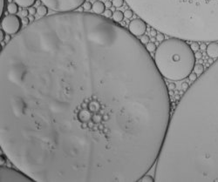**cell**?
I'll list each match as a JSON object with an SVG mask.
<instances>
[{
  "label": "cell",
  "instance_id": "obj_1",
  "mask_svg": "<svg viewBox=\"0 0 218 182\" xmlns=\"http://www.w3.org/2000/svg\"><path fill=\"white\" fill-rule=\"evenodd\" d=\"M1 150L37 182H137L170 121L168 87L136 36L99 14L34 21L0 55Z\"/></svg>",
  "mask_w": 218,
  "mask_h": 182
},
{
  "label": "cell",
  "instance_id": "obj_2",
  "mask_svg": "<svg viewBox=\"0 0 218 182\" xmlns=\"http://www.w3.org/2000/svg\"><path fill=\"white\" fill-rule=\"evenodd\" d=\"M160 32L186 41H218V0H126Z\"/></svg>",
  "mask_w": 218,
  "mask_h": 182
},
{
  "label": "cell",
  "instance_id": "obj_3",
  "mask_svg": "<svg viewBox=\"0 0 218 182\" xmlns=\"http://www.w3.org/2000/svg\"><path fill=\"white\" fill-rule=\"evenodd\" d=\"M154 59L162 77L168 80L180 81L191 73L196 58L186 40L172 37L161 42Z\"/></svg>",
  "mask_w": 218,
  "mask_h": 182
},
{
  "label": "cell",
  "instance_id": "obj_4",
  "mask_svg": "<svg viewBox=\"0 0 218 182\" xmlns=\"http://www.w3.org/2000/svg\"><path fill=\"white\" fill-rule=\"evenodd\" d=\"M44 5L57 12H71L77 10L86 0H40Z\"/></svg>",
  "mask_w": 218,
  "mask_h": 182
},
{
  "label": "cell",
  "instance_id": "obj_5",
  "mask_svg": "<svg viewBox=\"0 0 218 182\" xmlns=\"http://www.w3.org/2000/svg\"><path fill=\"white\" fill-rule=\"evenodd\" d=\"M0 181L1 182H33L29 176L21 171H17L10 167L1 166L0 168Z\"/></svg>",
  "mask_w": 218,
  "mask_h": 182
},
{
  "label": "cell",
  "instance_id": "obj_6",
  "mask_svg": "<svg viewBox=\"0 0 218 182\" xmlns=\"http://www.w3.org/2000/svg\"><path fill=\"white\" fill-rule=\"evenodd\" d=\"M22 24V20L18 16L10 14L3 18L1 21V29L5 30L8 35H14L21 31Z\"/></svg>",
  "mask_w": 218,
  "mask_h": 182
},
{
  "label": "cell",
  "instance_id": "obj_7",
  "mask_svg": "<svg viewBox=\"0 0 218 182\" xmlns=\"http://www.w3.org/2000/svg\"><path fill=\"white\" fill-rule=\"evenodd\" d=\"M128 30L133 35L140 37L144 35V33L147 30V23L141 18L133 19L128 25Z\"/></svg>",
  "mask_w": 218,
  "mask_h": 182
},
{
  "label": "cell",
  "instance_id": "obj_8",
  "mask_svg": "<svg viewBox=\"0 0 218 182\" xmlns=\"http://www.w3.org/2000/svg\"><path fill=\"white\" fill-rule=\"evenodd\" d=\"M207 55L211 58H218V42L212 41L207 46Z\"/></svg>",
  "mask_w": 218,
  "mask_h": 182
},
{
  "label": "cell",
  "instance_id": "obj_9",
  "mask_svg": "<svg viewBox=\"0 0 218 182\" xmlns=\"http://www.w3.org/2000/svg\"><path fill=\"white\" fill-rule=\"evenodd\" d=\"M105 8H106V5L101 1H95V3L93 5V10L95 14L101 15L102 13H104Z\"/></svg>",
  "mask_w": 218,
  "mask_h": 182
},
{
  "label": "cell",
  "instance_id": "obj_10",
  "mask_svg": "<svg viewBox=\"0 0 218 182\" xmlns=\"http://www.w3.org/2000/svg\"><path fill=\"white\" fill-rule=\"evenodd\" d=\"M15 3H17L19 6L23 8H28L31 7L34 4L36 3L37 0H14Z\"/></svg>",
  "mask_w": 218,
  "mask_h": 182
},
{
  "label": "cell",
  "instance_id": "obj_11",
  "mask_svg": "<svg viewBox=\"0 0 218 182\" xmlns=\"http://www.w3.org/2000/svg\"><path fill=\"white\" fill-rule=\"evenodd\" d=\"M18 6L19 5L15 2L10 3L7 6V10L10 14H17L18 11Z\"/></svg>",
  "mask_w": 218,
  "mask_h": 182
},
{
  "label": "cell",
  "instance_id": "obj_12",
  "mask_svg": "<svg viewBox=\"0 0 218 182\" xmlns=\"http://www.w3.org/2000/svg\"><path fill=\"white\" fill-rule=\"evenodd\" d=\"M124 13L120 11V10H115L113 14V18H114V21L117 22V23H119V22H122L123 19H124Z\"/></svg>",
  "mask_w": 218,
  "mask_h": 182
},
{
  "label": "cell",
  "instance_id": "obj_13",
  "mask_svg": "<svg viewBox=\"0 0 218 182\" xmlns=\"http://www.w3.org/2000/svg\"><path fill=\"white\" fill-rule=\"evenodd\" d=\"M47 6H46V5H39L38 7V9H37V13H38V16H40V17H46V15H47V13H48V9H47Z\"/></svg>",
  "mask_w": 218,
  "mask_h": 182
},
{
  "label": "cell",
  "instance_id": "obj_14",
  "mask_svg": "<svg viewBox=\"0 0 218 182\" xmlns=\"http://www.w3.org/2000/svg\"><path fill=\"white\" fill-rule=\"evenodd\" d=\"M193 70L197 75H202L204 72V66L202 64H197V65H195Z\"/></svg>",
  "mask_w": 218,
  "mask_h": 182
},
{
  "label": "cell",
  "instance_id": "obj_15",
  "mask_svg": "<svg viewBox=\"0 0 218 182\" xmlns=\"http://www.w3.org/2000/svg\"><path fill=\"white\" fill-rule=\"evenodd\" d=\"M139 181H141V182H154L155 181V179H154L153 177H151L150 175L145 174V175H143L141 178H140V180Z\"/></svg>",
  "mask_w": 218,
  "mask_h": 182
},
{
  "label": "cell",
  "instance_id": "obj_16",
  "mask_svg": "<svg viewBox=\"0 0 218 182\" xmlns=\"http://www.w3.org/2000/svg\"><path fill=\"white\" fill-rule=\"evenodd\" d=\"M146 48H147V50L149 52H153V51H155V50H156V46H155V43H148L146 45Z\"/></svg>",
  "mask_w": 218,
  "mask_h": 182
},
{
  "label": "cell",
  "instance_id": "obj_17",
  "mask_svg": "<svg viewBox=\"0 0 218 182\" xmlns=\"http://www.w3.org/2000/svg\"><path fill=\"white\" fill-rule=\"evenodd\" d=\"M112 2H113V5L116 8L121 7L124 5V0H113Z\"/></svg>",
  "mask_w": 218,
  "mask_h": 182
},
{
  "label": "cell",
  "instance_id": "obj_18",
  "mask_svg": "<svg viewBox=\"0 0 218 182\" xmlns=\"http://www.w3.org/2000/svg\"><path fill=\"white\" fill-rule=\"evenodd\" d=\"M190 47L194 51H197L200 49V45L198 44L197 41H192V43L190 44Z\"/></svg>",
  "mask_w": 218,
  "mask_h": 182
},
{
  "label": "cell",
  "instance_id": "obj_19",
  "mask_svg": "<svg viewBox=\"0 0 218 182\" xmlns=\"http://www.w3.org/2000/svg\"><path fill=\"white\" fill-rule=\"evenodd\" d=\"M124 16H125V18H131L133 16H134V10H133L132 9H127V10H126V11L124 12Z\"/></svg>",
  "mask_w": 218,
  "mask_h": 182
},
{
  "label": "cell",
  "instance_id": "obj_20",
  "mask_svg": "<svg viewBox=\"0 0 218 182\" xmlns=\"http://www.w3.org/2000/svg\"><path fill=\"white\" fill-rule=\"evenodd\" d=\"M83 9L85 10H90L93 9V5L91 4V2H85L83 4Z\"/></svg>",
  "mask_w": 218,
  "mask_h": 182
},
{
  "label": "cell",
  "instance_id": "obj_21",
  "mask_svg": "<svg viewBox=\"0 0 218 182\" xmlns=\"http://www.w3.org/2000/svg\"><path fill=\"white\" fill-rule=\"evenodd\" d=\"M140 40L141 41V43L143 44V45H147V44L149 42V37L147 35H142V36H140Z\"/></svg>",
  "mask_w": 218,
  "mask_h": 182
},
{
  "label": "cell",
  "instance_id": "obj_22",
  "mask_svg": "<svg viewBox=\"0 0 218 182\" xmlns=\"http://www.w3.org/2000/svg\"><path fill=\"white\" fill-rule=\"evenodd\" d=\"M156 40L159 41V42H162V41L165 40V36H164V33L162 32H160V33H157L156 35Z\"/></svg>",
  "mask_w": 218,
  "mask_h": 182
},
{
  "label": "cell",
  "instance_id": "obj_23",
  "mask_svg": "<svg viewBox=\"0 0 218 182\" xmlns=\"http://www.w3.org/2000/svg\"><path fill=\"white\" fill-rule=\"evenodd\" d=\"M188 78H189V80H190L191 82H195V81L198 78V76L195 72H191V73L188 75Z\"/></svg>",
  "mask_w": 218,
  "mask_h": 182
},
{
  "label": "cell",
  "instance_id": "obj_24",
  "mask_svg": "<svg viewBox=\"0 0 218 182\" xmlns=\"http://www.w3.org/2000/svg\"><path fill=\"white\" fill-rule=\"evenodd\" d=\"M113 14H114V12H113L112 10H110V9H107V10H105V11H104L105 17L107 18H112V17H113Z\"/></svg>",
  "mask_w": 218,
  "mask_h": 182
},
{
  "label": "cell",
  "instance_id": "obj_25",
  "mask_svg": "<svg viewBox=\"0 0 218 182\" xmlns=\"http://www.w3.org/2000/svg\"><path fill=\"white\" fill-rule=\"evenodd\" d=\"M0 6H1V17L4 14V10H5V0H0Z\"/></svg>",
  "mask_w": 218,
  "mask_h": 182
},
{
  "label": "cell",
  "instance_id": "obj_26",
  "mask_svg": "<svg viewBox=\"0 0 218 182\" xmlns=\"http://www.w3.org/2000/svg\"><path fill=\"white\" fill-rule=\"evenodd\" d=\"M30 19H29V18H27V17H26V18H23V19H22V23H23L24 25H29V24H30Z\"/></svg>",
  "mask_w": 218,
  "mask_h": 182
},
{
  "label": "cell",
  "instance_id": "obj_27",
  "mask_svg": "<svg viewBox=\"0 0 218 182\" xmlns=\"http://www.w3.org/2000/svg\"><path fill=\"white\" fill-rule=\"evenodd\" d=\"M29 14H30V13H29V10H26V9L22 10H21V12H20V15L22 16L23 18H26V17H27Z\"/></svg>",
  "mask_w": 218,
  "mask_h": 182
},
{
  "label": "cell",
  "instance_id": "obj_28",
  "mask_svg": "<svg viewBox=\"0 0 218 182\" xmlns=\"http://www.w3.org/2000/svg\"><path fill=\"white\" fill-rule=\"evenodd\" d=\"M5 39V31L3 29H1L0 30V41L2 42Z\"/></svg>",
  "mask_w": 218,
  "mask_h": 182
},
{
  "label": "cell",
  "instance_id": "obj_29",
  "mask_svg": "<svg viewBox=\"0 0 218 182\" xmlns=\"http://www.w3.org/2000/svg\"><path fill=\"white\" fill-rule=\"evenodd\" d=\"M29 13H30V15H35L36 13H37V9H35L34 7H30L29 8Z\"/></svg>",
  "mask_w": 218,
  "mask_h": 182
},
{
  "label": "cell",
  "instance_id": "obj_30",
  "mask_svg": "<svg viewBox=\"0 0 218 182\" xmlns=\"http://www.w3.org/2000/svg\"><path fill=\"white\" fill-rule=\"evenodd\" d=\"M195 58H197V59H201V58H202V52H200V51H195Z\"/></svg>",
  "mask_w": 218,
  "mask_h": 182
},
{
  "label": "cell",
  "instance_id": "obj_31",
  "mask_svg": "<svg viewBox=\"0 0 218 182\" xmlns=\"http://www.w3.org/2000/svg\"><path fill=\"white\" fill-rule=\"evenodd\" d=\"M167 87H168L169 90H175V89L176 88V85H175V83H169V85L167 86Z\"/></svg>",
  "mask_w": 218,
  "mask_h": 182
},
{
  "label": "cell",
  "instance_id": "obj_32",
  "mask_svg": "<svg viewBox=\"0 0 218 182\" xmlns=\"http://www.w3.org/2000/svg\"><path fill=\"white\" fill-rule=\"evenodd\" d=\"M150 35L152 36V37H154V38L156 37V35H157V31H156V30H155V28L150 30Z\"/></svg>",
  "mask_w": 218,
  "mask_h": 182
},
{
  "label": "cell",
  "instance_id": "obj_33",
  "mask_svg": "<svg viewBox=\"0 0 218 182\" xmlns=\"http://www.w3.org/2000/svg\"><path fill=\"white\" fill-rule=\"evenodd\" d=\"M182 89L184 90V91H187V90L189 88V86H188V83H183L182 86Z\"/></svg>",
  "mask_w": 218,
  "mask_h": 182
},
{
  "label": "cell",
  "instance_id": "obj_34",
  "mask_svg": "<svg viewBox=\"0 0 218 182\" xmlns=\"http://www.w3.org/2000/svg\"><path fill=\"white\" fill-rule=\"evenodd\" d=\"M200 49L201 50H202V51H204V50L207 49V46H206V44L204 43V42H202V43L200 45Z\"/></svg>",
  "mask_w": 218,
  "mask_h": 182
},
{
  "label": "cell",
  "instance_id": "obj_35",
  "mask_svg": "<svg viewBox=\"0 0 218 182\" xmlns=\"http://www.w3.org/2000/svg\"><path fill=\"white\" fill-rule=\"evenodd\" d=\"M105 5H106V7L107 8H110V7H112V5H113V2H111V1H107V2L105 3Z\"/></svg>",
  "mask_w": 218,
  "mask_h": 182
},
{
  "label": "cell",
  "instance_id": "obj_36",
  "mask_svg": "<svg viewBox=\"0 0 218 182\" xmlns=\"http://www.w3.org/2000/svg\"><path fill=\"white\" fill-rule=\"evenodd\" d=\"M29 19H30L31 22H34V20H35V18H34V15H31L30 18H29Z\"/></svg>",
  "mask_w": 218,
  "mask_h": 182
},
{
  "label": "cell",
  "instance_id": "obj_37",
  "mask_svg": "<svg viewBox=\"0 0 218 182\" xmlns=\"http://www.w3.org/2000/svg\"><path fill=\"white\" fill-rule=\"evenodd\" d=\"M5 40H6V42H7V43H9V42L10 41V36H7V37H5Z\"/></svg>",
  "mask_w": 218,
  "mask_h": 182
},
{
  "label": "cell",
  "instance_id": "obj_38",
  "mask_svg": "<svg viewBox=\"0 0 218 182\" xmlns=\"http://www.w3.org/2000/svg\"><path fill=\"white\" fill-rule=\"evenodd\" d=\"M208 64H210V65H212V64L214 63L213 58H209V59H208Z\"/></svg>",
  "mask_w": 218,
  "mask_h": 182
},
{
  "label": "cell",
  "instance_id": "obj_39",
  "mask_svg": "<svg viewBox=\"0 0 218 182\" xmlns=\"http://www.w3.org/2000/svg\"><path fill=\"white\" fill-rule=\"evenodd\" d=\"M4 163H5V159H4V158L1 156V165L4 164Z\"/></svg>",
  "mask_w": 218,
  "mask_h": 182
},
{
  "label": "cell",
  "instance_id": "obj_40",
  "mask_svg": "<svg viewBox=\"0 0 218 182\" xmlns=\"http://www.w3.org/2000/svg\"><path fill=\"white\" fill-rule=\"evenodd\" d=\"M93 1H99V0H93Z\"/></svg>",
  "mask_w": 218,
  "mask_h": 182
}]
</instances>
